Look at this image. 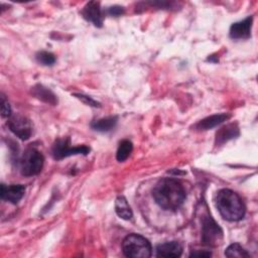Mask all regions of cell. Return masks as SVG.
Here are the masks:
<instances>
[{"mask_svg":"<svg viewBox=\"0 0 258 258\" xmlns=\"http://www.w3.org/2000/svg\"><path fill=\"white\" fill-rule=\"evenodd\" d=\"M10 131L21 140H27L32 134V125L28 118L21 114L11 115L8 119Z\"/></svg>","mask_w":258,"mask_h":258,"instance_id":"obj_7","label":"cell"},{"mask_svg":"<svg viewBox=\"0 0 258 258\" xmlns=\"http://www.w3.org/2000/svg\"><path fill=\"white\" fill-rule=\"evenodd\" d=\"M216 205L222 218L227 221L237 222L245 216V205L241 197L232 189H220L217 194Z\"/></svg>","mask_w":258,"mask_h":258,"instance_id":"obj_2","label":"cell"},{"mask_svg":"<svg viewBox=\"0 0 258 258\" xmlns=\"http://www.w3.org/2000/svg\"><path fill=\"white\" fill-rule=\"evenodd\" d=\"M225 255L227 257H237V258H244V257L250 256V254L238 243H233L229 245L225 251Z\"/></svg>","mask_w":258,"mask_h":258,"instance_id":"obj_18","label":"cell"},{"mask_svg":"<svg viewBox=\"0 0 258 258\" xmlns=\"http://www.w3.org/2000/svg\"><path fill=\"white\" fill-rule=\"evenodd\" d=\"M90 152V147L87 145H78L72 146L71 140L69 137L67 138H58L54 141L51 148V154L54 159H62L72 155L83 154L87 155Z\"/></svg>","mask_w":258,"mask_h":258,"instance_id":"obj_5","label":"cell"},{"mask_svg":"<svg viewBox=\"0 0 258 258\" xmlns=\"http://www.w3.org/2000/svg\"><path fill=\"white\" fill-rule=\"evenodd\" d=\"M155 252H156L157 257H165V258L173 257V258H175V257H179L181 255L182 246L177 241L165 242V243L157 245Z\"/></svg>","mask_w":258,"mask_h":258,"instance_id":"obj_11","label":"cell"},{"mask_svg":"<svg viewBox=\"0 0 258 258\" xmlns=\"http://www.w3.org/2000/svg\"><path fill=\"white\" fill-rule=\"evenodd\" d=\"M35 58L39 63H41L43 66H52L56 60L53 53H51L49 51H45V50L38 51L35 54Z\"/></svg>","mask_w":258,"mask_h":258,"instance_id":"obj_19","label":"cell"},{"mask_svg":"<svg viewBox=\"0 0 258 258\" xmlns=\"http://www.w3.org/2000/svg\"><path fill=\"white\" fill-rule=\"evenodd\" d=\"M122 250L126 257L148 258L151 256L152 248L150 242L139 234H129L122 242Z\"/></svg>","mask_w":258,"mask_h":258,"instance_id":"obj_3","label":"cell"},{"mask_svg":"<svg viewBox=\"0 0 258 258\" xmlns=\"http://www.w3.org/2000/svg\"><path fill=\"white\" fill-rule=\"evenodd\" d=\"M106 13L110 16H120L124 13V7L122 6H111V7H108V9L106 10Z\"/></svg>","mask_w":258,"mask_h":258,"instance_id":"obj_22","label":"cell"},{"mask_svg":"<svg viewBox=\"0 0 258 258\" xmlns=\"http://www.w3.org/2000/svg\"><path fill=\"white\" fill-rule=\"evenodd\" d=\"M190 257H210L212 253L209 251H194L189 255Z\"/></svg>","mask_w":258,"mask_h":258,"instance_id":"obj_23","label":"cell"},{"mask_svg":"<svg viewBox=\"0 0 258 258\" xmlns=\"http://www.w3.org/2000/svg\"><path fill=\"white\" fill-rule=\"evenodd\" d=\"M132 150H133V144L130 140L124 139V140L120 141L118 149H117V153H116L117 160L120 162L125 161L131 154Z\"/></svg>","mask_w":258,"mask_h":258,"instance_id":"obj_17","label":"cell"},{"mask_svg":"<svg viewBox=\"0 0 258 258\" xmlns=\"http://www.w3.org/2000/svg\"><path fill=\"white\" fill-rule=\"evenodd\" d=\"M239 134H240L239 127L236 123H231V124H228L226 126H223L216 133L215 144H216V146L223 145L224 143L228 142L229 140L238 137Z\"/></svg>","mask_w":258,"mask_h":258,"instance_id":"obj_12","label":"cell"},{"mask_svg":"<svg viewBox=\"0 0 258 258\" xmlns=\"http://www.w3.org/2000/svg\"><path fill=\"white\" fill-rule=\"evenodd\" d=\"M155 203L166 211H176L184 203L186 198L185 189L180 181L174 178L160 179L152 190Z\"/></svg>","mask_w":258,"mask_h":258,"instance_id":"obj_1","label":"cell"},{"mask_svg":"<svg viewBox=\"0 0 258 258\" xmlns=\"http://www.w3.org/2000/svg\"><path fill=\"white\" fill-rule=\"evenodd\" d=\"M1 116L2 118H9L11 116V107L3 93H1Z\"/></svg>","mask_w":258,"mask_h":258,"instance_id":"obj_20","label":"cell"},{"mask_svg":"<svg viewBox=\"0 0 258 258\" xmlns=\"http://www.w3.org/2000/svg\"><path fill=\"white\" fill-rule=\"evenodd\" d=\"M25 194L23 184H1V199L11 204H17Z\"/></svg>","mask_w":258,"mask_h":258,"instance_id":"obj_10","label":"cell"},{"mask_svg":"<svg viewBox=\"0 0 258 258\" xmlns=\"http://www.w3.org/2000/svg\"><path fill=\"white\" fill-rule=\"evenodd\" d=\"M82 15L87 21L92 22L95 26L102 27L104 14L102 12L99 2L97 1L88 2L82 10Z\"/></svg>","mask_w":258,"mask_h":258,"instance_id":"obj_8","label":"cell"},{"mask_svg":"<svg viewBox=\"0 0 258 258\" xmlns=\"http://www.w3.org/2000/svg\"><path fill=\"white\" fill-rule=\"evenodd\" d=\"M118 118L116 116H110L95 120L91 123L92 129L98 132H109L113 130L117 124Z\"/></svg>","mask_w":258,"mask_h":258,"instance_id":"obj_15","label":"cell"},{"mask_svg":"<svg viewBox=\"0 0 258 258\" xmlns=\"http://www.w3.org/2000/svg\"><path fill=\"white\" fill-rule=\"evenodd\" d=\"M223 239V230L212 219V217H205L202 227V241L208 246H217Z\"/></svg>","mask_w":258,"mask_h":258,"instance_id":"obj_6","label":"cell"},{"mask_svg":"<svg viewBox=\"0 0 258 258\" xmlns=\"http://www.w3.org/2000/svg\"><path fill=\"white\" fill-rule=\"evenodd\" d=\"M229 118H230V115L227 114V113H220V114L211 115V116H208V117L202 119L201 121H199L194 126V128L196 130H199V131L209 130V129H212V128L222 124L223 122H225Z\"/></svg>","mask_w":258,"mask_h":258,"instance_id":"obj_13","label":"cell"},{"mask_svg":"<svg viewBox=\"0 0 258 258\" xmlns=\"http://www.w3.org/2000/svg\"><path fill=\"white\" fill-rule=\"evenodd\" d=\"M74 96H76L78 99H80L83 103H85L88 106H92V107H101V104L97 101H95L94 99H92L89 96L83 95V94H74Z\"/></svg>","mask_w":258,"mask_h":258,"instance_id":"obj_21","label":"cell"},{"mask_svg":"<svg viewBox=\"0 0 258 258\" xmlns=\"http://www.w3.org/2000/svg\"><path fill=\"white\" fill-rule=\"evenodd\" d=\"M32 89V95L37 98L38 100L50 104V105H56L57 104V99L56 96L47 88H45L42 85H35Z\"/></svg>","mask_w":258,"mask_h":258,"instance_id":"obj_14","label":"cell"},{"mask_svg":"<svg viewBox=\"0 0 258 258\" xmlns=\"http://www.w3.org/2000/svg\"><path fill=\"white\" fill-rule=\"evenodd\" d=\"M253 17L248 16L245 19L235 22L230 27L229 35L233 39H247L251 36Z\"/></svg>","mask_w":258,"mask_h":258,"instance_id":"obj_9","label":"cell"},{"mask_svg":"<svg viewBox=\"0 0 258 258\" xmlns=\"http://www.w3.org/2000/svg\"><path fill=\"white\" fill-rule=\"evenodd\" d=\"M115 212L119 218L123 220H131L133 217V213L131 207L129 206L127 200L120 196L115 201Z\"/></svg>","mask_w":258,"mask_h":258,"instance_id":"obj_16","label":"cell"},{"mask_svg":"<svg viewBox=\"0 0 258 258\" xmlns=\"http://www.w3.org/2000/svg\"><path fill=\"white\" fill-rule=\"evenodd\" d=\"M44 157L40 151L33 147L27 148L19 159V169L24 176L38 174L43 166Z\"/></svg>","mask_w":258,"mask_h":258,"instance_id":"obj_4","label":"cell"}]
</instances>
